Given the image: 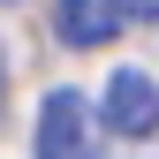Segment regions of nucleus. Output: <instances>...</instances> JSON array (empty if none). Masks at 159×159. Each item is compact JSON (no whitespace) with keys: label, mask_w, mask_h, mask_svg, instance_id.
<instances>
[{"label":"nucleus","mask_w":159,"mask_h":159,"mask_svg":"<svg viewBox=\"0 0 159 159\" xmlns=\"http://www.w3.org/2000/svg\"><path fill=\"white\" fill-rule=\"evenodd\" d=\"M38 159H98L91 106L76 91H46V106H38Z\"/></svg>","instance_id":"nucleus-1"},{"label":"nucleus","mask_w":159,"mask_h":159,"mask_svg":"<svg viewBox=\"0 0 159 159\" xmlns=\"http://www.w3.org/2000/svg\"><path fill=\"white\" fill-rule=\"evenodd\" d=\"M98 114H106L114 136H136V144H144V136H159V84H152L144 68H114Z\"/></svg>","instance_id":"nucleus-2"},{"label":"nucleus","mask_w":159,"mask_h":159,"mask_svg":"<svg viewBox=\"0 0 159 159\" xmlns=\"http://www.w3.org/2000/svg\"><path fill=\"white\" fill-rule=\"evenodd\" d=\"M53 30H61V46H106L121 30V8H106V0H61Z\"/></svg>","instance_id":"nucleus-3"},{"label":"nucleus","mask_w":159,"mask_h":159,"mask_svg":"<svg viewBox=\"0 0 159 159\" xmlns=\"http://www.w3.org/2000/svg\"><path fill=\"white\" fill-rule=\"evenodd\" d=\"M0 91H8V61H0Z\"/></svg>","instance_id":"nucleus-4"},{"label":"nucleus","mask_w":159,"mask_h":159,"mask_svg":"<svg viewBox=\"0 0 159 159\" xmlns=\"http://www.w3.org/2000/svg\"><path fill=\"white\" fill-rule=\"evenodd\" d=\"M0 8H15V0H0Z\"/></svg>","instance_id":"nucleus-5"}]
</instances>
